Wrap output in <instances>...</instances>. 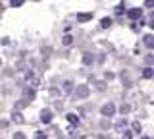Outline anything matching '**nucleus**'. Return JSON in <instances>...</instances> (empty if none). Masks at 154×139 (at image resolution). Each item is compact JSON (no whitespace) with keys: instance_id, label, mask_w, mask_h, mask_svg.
<instances>
[{"instance_id":"f257e3e1","label":"nucleus","mask_w":154,"mask_h":139,"mask_svg":"<svg viewBox=\"0 0 154 139\" xmlns=\"http://www.w3.org/2000/svg\"><path fill=\"white\" fill-rule=\"evenodd\" d=\"M100 114H102V116H114L116 114V106L112 103H106L102 108H100Z\"/></svg>"},{"instance_id":"f03ea898","label":"nucleus","mask_w":154,"mask_h":139,"mask_svg":"<svg viewBox=\"0 0 154 139\" xmlns=\"http://www.w3.org/2000/svg\"><path fill=\"white\" fill-rule=\"evenodd\" d=\"M41 122L42 124H50L52 122V112H50V110H42V112H41Z\"/></svg>"},{"instance_id":"7ed1b4c3","label":"nucleus","mask_w":154,"mask_h":139,"mask_svg":"<svg viewBox=\"0 0 154 139\" xmlns=\"http://www.w3.org/2000/svg\"><path fill=\"white\" fill-rule=\"evenodd\" d=\"M75 93H77L79 99H85V97H89V87H87V85H79Z\"/></svg>"},{"instance_id":"20e7f679","label":"nucleus","mask_w":154,"mask_h":139,"mask_svg":"<svg viewBox=\"0 0 154 139\" xmlns=\"http://www.w3.org/2000/svg\"><path fill=\"white\" fill-rule=\"evenodd\" d=\"M127 16L131 17V20H139V17L143 16V10H141V8H133V10L127 12Z\"/></svg>"},{"instance_id":"39448f33","label":"nucleus","mask_w":154,"mask_h":139,"mask_svg":"<svg viewBox=\"0 0 154 139\" xmlns=\"http://www.w3.org/2000/svg\"><path fill=\"white\" fill-rule=\"evenodd\" d=\"M27 81L31 83V87H37V85L41 83V79H38L37 75H33V74H27Z\"/></svg>"},{"instance_id":"423d86ee","label":"nucleus","mask_w":154,"mask_h":139,"mask_svg":"<svg viewBox=\"0 0 154 139\" xmlns=\"http://www.w3.org/2000/svg\"><path fill=\"white\" fill-rule=\"evenodd\" d=\"M143 39H144V45H146L148 49H154V37L152 35H144Z\"/></svg>"},{"instance_id":"0eeeda50","label":"nucleus","mask_w":154,"mask_h":139,"mask_svg":"<svg viewBox=\"0 0 154 139\" xmlns=\"http://www.w3.org/2000/svg\"><path fill=\"white\" fill-rule=\"evenodd\" d=\"M93 60H94V56L91 54V52H85V54H83V64L89 66V64H93Z\"/></svg>"},{"instance_id":"6e6552de","label":"nucleus","mask_w":154,"mask_h":139,"mask_svg":"<svg viewBox=\"0 0 154 139\" xmlns=\"http://www.w3.org/2000/svg\"><path fill=\"white\" fill-rule=\"evenodd\" d=\"M93 20V14H77V21H89Z\"/></svg>"},{"instance_id":"1a4fd4ad","label":"nucleus","mask_w":154,"mask_h":139,"mask_svg":"<svg viewBox=\"0 0 154 139\" xmlns=\"http://www.w3.org/2000/svg\"><path fill=\"white\" fill-rule=\"evenodd\" d=\"M67 122L73 124V126H77V124H79V118H77L75 114H67Z\"/></svg>"},{"instance_id":"9d476101","label":"nucleus","mask_w":154,"mask_h":139,"mask_svg":"<svg viewBox=\"0 0 154 139\" xmlns=\"http://www.w3.org/2000/svg\"><path fill=\"white\" fill-rule=\"evenodd\" d=\"M143 77H144V79H150V77H154V71H152L150 68H144V71H143Z\"/></svg>"},{"instance_id":"9b49d317","label":"nucleus","mask_w":154,"mask_h":139,"mask_svg":"<svg viewBox=\"0 0 154 139\" xmlns=\"http://www.w3.org/2000/svg\"><path fill=\"white\" fill-rule=\"evenodd\" d=\"M100 25H102L104 29H106V27H110V25H112V20H110V17H104V20L100 21Z\"/></svg>"},{"instance_id":"f8f14e48","label":"nucleus","mask_w":154,"mask_h":139,"mask_svg":"<svg viewBox=\"0 0 154 139\" xmlns=\"http://www.w3.org/2000/svg\"><path fill=\"white\" fill-rule=\"evenodd\" d=\"M14 122H16V124H21L23 122V118H21V114H19V112H14Z\"/></svg>"},{"instance_id":"ddd939ff","label":"nucleus","mask_w":154,"mask_h":139,"mask_svg":"<svg viewBox=\"0 0 154 139\" xmlns=\"http://www.w3.org/2000/svg\"><path fill=\"white\" fill-rule=\"evenodd\" d=\"M23 4V0H10V6L12 8H19Z\"/></svg>"},{"instance_id":"4468645a","label":"nucleus","mask_w":154,"mask_h":139,"mask_svg":"<svg viewBox=\"0 0 154 139\" xmlns=\"http://www.w3.org/2000/svg\"><path fill=\"white\" fill-rule=\"evenodd\" d=\"M35 97V91L33 89H25V99H33Z\"/></svg>"},{"instance_id":"2eb2a0df","label":"nucleus","mask_w":154,"mask_h":139,"mask_svg":"<svg viewBox=\"0 0 154 139\" xmlns=\"http://www.w3.org/2000/svg\"><path fill=\"white\" fill-rule=\"evenodd\" d=\"M71 85H73L71 81H66V83H64V91H66V93H69V91H71Z\"/></svg>"},{"instance_id":"dca6fc26","label":"nucleus","mask_w":154,"mask_h":139,"mask_svg":"<svg viewBox=\"0 0 154 139\" xmlns=\"http://www.w3.org/2000/svg\"><path fill=\"white\" fill-rule=\"evenodd\" d=\"M144 6H146V8H154V0H144Z\"/></svg>"},{"instance_id":"f3484780","label":"nucleus","mask_w":154,"mask_h":139,"mask_svg":"<svg viewBox=\"0 0 154 139\" xmlns=\"http://www.w3.org/2000/svg\"><path fill=\"white\" fill-rule=\"evenodd\" d=\"M62 43H64V45H71V37H69V35H66V37H64V41H62Z\"/></svg>"},{"instance_id":"a211bd4d","label":"nucleus","mask_w":154,"mask_h":139,"mask_svg":"<svg viewBox=\"0 0 154 139\" xmlns=\"http://www.w3.org/2000/svg\"><path fill=\"white\" fill-rule=\"evenodd\" d=\"M133 129H135V131H141V124L135 122V124H133Z\"/></svg>"},{"instance_id":"6ab92c4d","label":"nucleus","mask_w":154,"mask_h":139,"mask_svg":"<svg viewBox=\"0 0 154 139\" xmlns=\"http://www.w3.org/2000/svg\"><path fill=\"white\" fill-rule=\"evenodd\" d=\"M150 27H152V29H154V16L150 17Z\"/></svg>"},{"instance_id":"aec40b11","label":"nucleus","mask_w":154,"mask_h":139,"mask_svg":"<svg viewBox=\"0 0 154 139\" xmlns=\"http://www.w3.org/2000/svg\"><path fill=\"white\" fill-rule=\"evenodd\" d=\"M0 8H2V4H0Z\"/></svg>"},{"instance_id":"412c9836","label":"nucleus","mask_w":154,"mask_h":139,"mask_svg":"<svg viewBox=\"0 0 154 139\" xmlns=\"http://www.w3.org/2000/svg\"><path fill=\"white\" fill-rule=\"evenodd\" d=\"M35 2H38V0H35Z\"/></svg>"}]
</instances>
